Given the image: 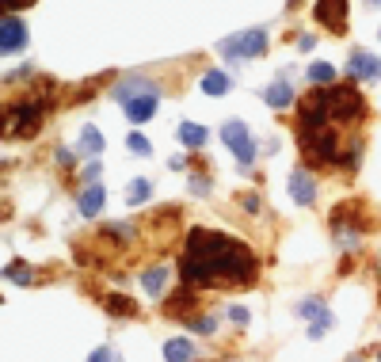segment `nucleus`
<instances>
[{"label":"nucleus","instance_id":"nucleus-1","mask_svg":"<svg viewBox=\"0 0 381 362\" xmlns=\"http://www.w3.org/2000/svg\"><path fill=\"white\" fill-rule=\"evenodd\" d=\"M179 279L187 286H210V290L252 286L255 256L237 237L214 233V229H190L183 244V259H179Z\"/></svg>","mask_w":381,"mask_h":362},{"label":"nucleus","instance_id":"nucleus-2","mask_svg":"<svg viewBox=\"0 0 381 362\" xmlns=\"http://www.w3.org/2000/svg\"><path fill=\"white\" fill-rule=\"evenodd\" d=\"M42 126V103L24 100V103H8L0 107V138H31Z\"/></svg>","mask_w":381,"mask_h":362},{"label":"nucleus","instance_id":"nucleus-3","mask_svg":"<svg viewBox=\"0 0 381 362\" xmlns=\"http://www.w3.org/2000/svg\"><path fill=\"white\" fill-rule=\"evenodd\" d=\"M298 145H301V157L309 164H335L340 160V138H335V130H328V126H317V130L298 126Z\"/></svg>","mask_w":381,"mask_h":362},{"label":"nucleus","instance_id":"nucleus-4","mask_svg":"<svg viewBox=\"0 0 381 362\" xmlns=\"http://www.w3.org/2000/svg\"><path fill=\"white\" fill-rule=\"evenodd\" d=\"M324 100H328V115L335 118V123H355V118L366 115L362 95H358V88H351V84L324 88Z\"/></svg>","mask_w":381,"mask_h":362},{"label":"nucleus","instance_id":"nucleus-5","mask_svg":"<svg viewBox=\"0 0 381 362\" xmlns=\"http://www.w3.org/2000/svg\"><path fill=\"white\" fill-rule=\"evenodd\" d=\"M267 31L263 27H252L244 31V35H229L221 38V53H229V58H260V53L267 50Z\"/></svg>","mask_w":381,"mask_h":362},{"label":"nucleus","instance_id":"nucleus-6","mask_svg":"<svg viewBox=\"0 0 381 362\" xmlns=\"http://www.w3.org/2000/svg\"><path fill=\"white\" fill-rule=\"evenodd\" d=\"M313 16H317V24L332 27L335 35H343L347 31V0H317Z\"/></svg>","mask_w":381,"mask_h":362},{"label":"nucleus","instance_id":"nucleus-7","mask_svg":"<svg viewBox=\"0 0 381 362\" xmlns=\"http://www.w3.org/2000/svg\"><path fill=\"white\" fill-rule=\"evenodd\" d=\"M27 46V27L19 24V19H0V53H16Z\"/></svg>","mask_w":381,"mask_h":362},{"label":"nucleus","instance_id":"nucleus-8","mask_svg":"<svg viewBox=\"0 0 381 362\" xmlns=\"http://www.w3.org/2000/svg\"><path fill=\"white\" fill-rule=\"evenodd\" d=\"M347 73L358 76V81H377L381 76V58H374V53H366V50H358L351 61H347Z\"/></svg>","mask_w":381,"mask_h":362},{"label":"nucleus","instance_id":"nucleus-9","mask_svg":"<svg viewBox=\"0 0 381 362\" xmlns=\"http://www.w3.org/2000/svg\"><path fill=\"white\" fill-rule=\"evenodd\" d=\"M290 199H294L298 206H313V202H317V183H313V175H305V172L290 175Z\"/></svg>","mask_w":381,"mask_h":362},{"label":"nucleus","instance_id":"nucleus-10","mask_svg":"<svg viewBox=\"0 0 381 362\" xmlns=\"http://www.w3.org/2000/svg\"><path fill=\"white\" fill-rule=\"evenodd\" d=\"M156 100H161L156 92H145V95H138V100H130L126 103V118L130 123H149V118L156 115Z\"/></svg>","mask_w":381,"mask_h":362},{"label":"nucleus","instance_id":"nucleus-11","mask_svg":"<svg viewBox=\"0 0 381 362\" xmlns=\"http://www.w3.org/2000/svg\"><path fill=\"white\" fill-rule=\"evenodd\" d=\"M145 92H156V84H153V81H122V84L115 88V100L126 107L130 100H138V95H145Z\"/></svg>","mask_w":381,"mask_h":362},{"label":"nucleus","instance_id":"nucleus-12","mask_svg":"<svg viewBox=\"0 0 381 362\" xmlns=\"http://www.w3.org/2000/svg\"><path fill=\"white\" fill-rule=\"evenodd\" d=\"M263 100L271 107H290V103H294V88H290L286 81H275V84L263 88Z\"/></svg>","mask_w":381,"mask_h":362},{"label":"nucleus","instance_id":"nucleus-13","mask_svg":"<svg viewBox=\"0 0 381 362\" xmlns=\"http://www.w3.org/2000/svg\"><path fill=\"white\" fill-rule=\"evenodd\" d=\"M221 138H225V145L233 149V152H237V149H244V145H248V126H244V123H225V126H221Z\"/></svg>","mask_w":381,"mask_h":362},{"label":"nucleus","instance_id":"nucleus-14","mask_svg":"<svg viewBox=\"0 0 381 362\" xmlns=\"http://www.w3.org/2000/svg\"><path fill=\"white\" fill-rule=\"evenodd\" d=\"M206 138H210V130H206V126H195V123H183V126H179V141H183L187 149L206 145Z\"/></svg>","mask_w":381,"mask_h":362},{"label":"nucleus","instance_id":"nucleus-15","mask_svg":"<svg viewBox=\"0 0 381 362\" xmlns=\"http://www.w3.org/2000/svg\"><path fill=\"white\" fill-rule=\"evenodd\" d=\"M164 358L168 362H190V358H195V347H190L187 339H168V343H164Z\"/></svg>","mask_w":381,"mask_h":362},{"label":"nucleus","instance_id":"nucleus-16","mask_svg":"<svg viewBox=\"0 0 381 362\" xmlns=\"http://www.w3.org/2000/svg\"><path fill=\"white\" fill-rule=\"evenodd\" d=\"M168 275H172L168 267H149V271L141 275V286H145V294H161V290H164V282H168Z\"/></svg>","mask_w":381,"mask_h":362},{"label":"nucleus","instance_id":"nucleus-17","mask_svg":"<svg viewBox=\"0 0 381 362\" xmlns=\"http://www.w3.org/2000/svg\"><path fill=\"white\" fill-rule=\"evenodd\" d=\"M203 92L214 95V100H218V95H225L229 92V76L225 73H206L203 76Z\"/></svg>","mask_w":381,"mask_h":362},{"label":"nucleus","instance_id":"nucleus-18","mask_svg":"<svg viewBox=\"0 0 381 362\" xmlns=\"http://www.w3.org/2000/svg\"><path fill=\"white\" fill-rule=\"evenodd\" d=\"M99 206H103V187H99V183H92V187L81 195V210L92 217V214H99Z\"/></svg>","mask_w":381,"mask_h":362},{"label":"nucleus","instance_id":"nucleus-19","mask_svg":"<svg viewBox=\"0 0 381 362\" xmlns=\"http://www.w3.org/2000/svg\"><path fill=\"white\" fill-rule=\"evenodd\" d=\"M4 279L8 282H24V286H31V282H35V271H31L27 267V263H8V267H4Z\"/></svg>","mask_w":381,"mask_h":362},{"label":"nucleus","instance_id":"nucleus-20","mask_svg":"<svg viewBox=\"0 0 381 362\" xmlns=\"http://www.w3.org/2000/svg\"><path fill=\"white\" fill-rule=\"evenodd\" d=\"M81 141H84V152H92V157H99V152H103V134H99L96 126H84Z\"/></svg>","mask_w":381,"mask_h":362},{"label":"nucleus","instance_id":"nucleus-21","mask_svg":"<svg viewBox=\"0 0 381 362\" xmlns=\"http://www.w3.org/2000/svg\"><path fill=\"white\" fill-rule=\"evenodd\" d=\"M309 81L313 84H332L335 81V69L328 61H317V65H309Z\"/></svg>","mask_w":381,"mask_h":362},{"label":"nucleus","instance_id":"nucleus-22","mask_svg":"<svg viewBox=\"0 0 381 362\" xmlns=\"http://www.w3.org/2000/svg\"><path fill=\"white\" fill-rule=\"evenodd\" d=\"M149 195H153V187H149V183H145V180H133L130 187H126V202H130V206H138V202H145V199H149Z\"/></svg>","mask_w":381,"mask_h":362},{"label":"nucleus","instance_id":"nucleus-23","mask_svg":"<svg viewBox=\"0 0 381 362\" xmlns=\"http://www.w3.org/2000/svg\"><path fill=\"white\" fill-rule=\"evenodd\" d=\"M107 309L122 313V316H133V313H138V305H133L130 298H122V294H115V298H107Z\"/></svg>","mask_w":381,"mask_h":362},{"label":"nucleus","instance_id":"nucleus-24","mask_svg":"<svg viewBox=\"0 0 381 362\" xmlns=\"http://www.w3.org/2000/svg\"><path fill=\"white\" fill-rule=\"evenodd\" d=\"M298 313L305 316V321H317V316H324L328 309H324V301H320V298H309V301H301V305H298Z\"/></svg>","mask_w":381,"mask_h":362},{"label":"nucleus","instance_id":"nucleus-25","mask_svg":"<svg viewBox=\"0 0 381 362\" xmlns=\"http://www.w3.org/2000/svg\"><path fill=\"white\" fill-rule=\"evenodd\" d=\"M126 145H130V152H138V157H149V152H153L149 138H141V134H130V138H126Z\"/></svg>","mask_w":381,"mask_h":362},{"label":"nucleus","instance_id":"nucleus-26","mask_svg":"<svg viewBox=\"0 0 381 362\" xmlns=\"http://www.w3.org/2000/svg\"><path fill=\"white\" fill-rule=\"evenodd\" d=\"M328 328H332V313L317 316V321H313V328H309V339H320L324 332H328Z\"/></svg>","mask_w":381,"mask_h":362},{"label":"nucleus","instance_id":"nucleus-27","mask_svg":"<svg viewBox=\"0 0 381 362\" xmlns=\"http://www.w3.org/2000/svg\"><path fill=\"white\" fill-rule=\"evenodd\" d=\"M88 362H118V355L111 347H96L92 355H88Z\"/></svg>","mask_w":381,"mask_h":362},{"label":"nucleus","instance_id":"nucleus-28","mask_svg":"<svg viewBox=\"0 0 381 362\" xmlns=\"http://www.w3.org/2000/svg\"><path fill=\"white\" fill-rule=\"evenodd\" d=\"M35 0H0V12H16V8H31Z\"/></svg>","mask_w":381,"mask_h":362},{"label":"nucleus","instance_id":"nucleus-29","mask_svg":"<svg viewBox=\"0 0 381 362\" xmlns=\"http://www.w3.org/2000/svg\"><path fill=\"white\" fill-rule=\"evenodd\" d=\"M190 328H195V332H203V336H210V332H214V316H203V321H190Z\"/></svg>","mask_w":381,"mask_h":362},{"label":"nucleus","instance_id":"nucleus-30","mask_svg":"<svg viewBox=\"0 0 381 362\" xmlns=\"http://www.w3.org/2000/svg\"><path fill=\"white\" fill-rule=\"evenodd\" d=\"M229 316H233V324H248V309H240V305H233Z\"/></svg>","mask_w":381,"mask_h":362},{"label":"nucleus","instance_id":"nucleus-31","mask_svg":"<svg viewBox=\"0 0 381 362\" xmlns=\"http://www.w3.org/2000/svg\"><path fill=\"white\" fill-rule=\"evenodd\" d=\"M244 210L255 214V210H260V199H255V195H244Z\"/></svg>","mask_w":381,"mask_h":362},{"label":"nucleus","instance_id":"nucleus-32","mask_svg":"<svg viewBox=\"0 0 381 362\" xmlns=\"http://www.w3.org/2000/svg\"><path fill=\"white\" fill-rule=\"evenodd\" d=\"M377 362H381V355H377Z\"/></svg>","mask_w":381,"mask_h":362},{"label":"nucleus","instance_id":"nucleus-33","mask_svg":"<svg viewBox=\"0 0 381 362\" xmlns=\"http://www.w3.org/2000/svg\"><path fill=\"white\" fill-rule=\"evenodd\" d=\"M374 4H377V0H374Z\"/></svg>","mask_w":381,"mask_h":362}]
</instances>
